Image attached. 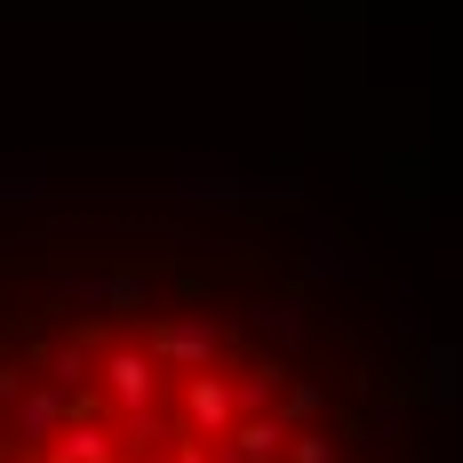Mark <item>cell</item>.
<instances>
[{"mask_svg":"<svg viewBox=\"0 0 463 463\" xmlns=\"http://www.w3.org/2000/svg\"><path fill=\"white\" fill-rule=\"evenodd\" d=\"M216 344H224V335H216L208 320H160L144 352H152L160 368H208V360H216Z\"/></svg>","mask_w":463,"mask_h":463,"instance_id":"6da1fadb","label":"cell"},{"mask_svg":"<svg viewBox=\"0 0 463 463\" xmlns=\"http://www.w3.org/2000/svg\"><path fill=\"white\" fill-rule=\"evenodd\" d=\"M288 456H296V463H335V439H327V431H296Z\"/></svg>","mask_w":463,"mask_h":463,"instance_id":"7a4b0ae2","label":"cell"}]
</instances>
